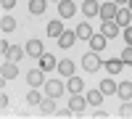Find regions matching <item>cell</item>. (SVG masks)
<instances>
[{"label":"cell","mask_w":132,"mask_h":119,"mask_svg":"<svg viewBox=\"0 0 132 119\" xmlns=\"http://www.w3.org/2000/svg\"><path fill=\"white\" fill-rule=\"evenodd\" d=\"M82 66H85L87 72H90V74H93V72H98V69H101V66H103V61H101V58H98V53L93 50V53H85V56H82Z\"/></svg>","instance_id":"obj_1"},{"label":"cell","mask_w":132,"mask_h":119,"mask_svg":"<svg viewBox=\"0 0 132 119\" xmlns=\"http://www.w3.org/2000/svg\"><path fill=\"white\" fill-rule=\"evenodd\" d=\"M16 77H19V66H16V61H8V58H5L3 69H0V80H3V85H5V80H16Z\"/></svg>","instance_id":"obj_2"},{"label":"cell","mask_w":132,"mask_h":119,"mask_svg":"<svg viewBox=\"0 0 132 119\" xmlns=\"http://www.w3.org/2000/svg\"><path fill=\"white\" fill-rule=\"evenodd\" d=\"M116 11H119V8H116V3H114V0H108V3H103V5H101L98 16H101L103 21H114V19H116Z\"/></svg>","instance_id":"obj_3"},{"label":"cell","mask_w":132,"mask_h":119,"mask_svg":"<svg viewBox=\"0 0 132 119\" xmlns=\"http://www.w3.org/2000/svg\"><path fill=\"white\" fill-rule=\"evenodd\" d=\"M74 13H77V5L71 0H58V16L61 19H71Z\"/></svg>","instance_id":"obj_4"},{"label":"cell","mask_w":132,"mask_h":119,"mask_svg":"<svg viewBox=\"0 0 132 119\" xmlns=\"http://www.w3.org/2000/svg\"><path fill=\"white\" fill-rule=\"evenodd\" d=\"M27 82L32 85V88L45 85V72H42V69H32V72H27Z\"/></svg>","instance_id":"obj_5"},{"label":"cell","mask_w":132,"mask_h":119,"mask_svg":"<svg viewBox=\"0 0 132 119\" xmlns=\"http://www.w3.org/2000/svg\"><path fill=\"white\" fill-rule=\"evenodd\" d=\"M85 106H87V98H82L79 93H74L71 98H69V109H71L74 114H82V111H85Z\"/></svg>","instance_id":"obj_6"},{"label":"cell","mask_w":132,"mask_h":119,"mask_svg":"<svg viewBox=\"0 0 132 119\" xmlns=\"http://www.w3.org/2000/svg\"><path fill=\"white\" fill-rule=\"evenodd\" d=\"M45 93L50 95V98L63 95V82H58V80H48V82H45Z\"/></svg>","instance_id":"obj_7"},{"label":"cell","mask_w":132,"mask_h":119,"mask_svg":"<svg viewBox=\"0 0 132 119\" xmlns=\"http://www.w3.org/2000/svg\"><path fill=\"white\" fill-rule=\"evenodd\" d=\"M98 11H101V3H98V0H85V3H82V13H85L87 19L98 16Z\"/></svg>","instance_id":"obj_8"},{"label":"cell","mask_w":132,"mask_h":119,"mask_svg":"<svg viewBox=\"0 0 132 119\" xmlns=\"http://www.w3.org/2000/svg\"><path fill=\"white\" fill-rule=\"evenodd\" d=\"M103 66H106V72L114 77V74H119V72L124 69V61H122V58H108V61H103Z\"/></svg>","instance_id":"obj_9"},{"label":"cell","mask_w":132,"mask_h":119,"mask_svg":"<svg viewBox=\"0 0 132 119\" xmlns=\"http://www.w3.org/2000/svg\"><path fill=\"white\" fill-rule=\"evenodd\" d=\"M40 111L45 114V116H53L58 109H56V98H50V95H45L42 98V103H40Z\"/></svg>","instance_id":"obj_10"},{"label":"cell","mask_w":132,"mask_h":119,"mask_svg":"<svg viewBox=\"0 0 132 119\" xmlns=\"http://www.w3.org/2000/svg\"><path fill=\"white\" fill-rule=\"evenodd\" d=\"M101 35H103V37H108V40H114V37L119 35V24H116V21H103Z\"/></svg>","instance_id":"obj_11"},{"label":"cell","mask_w":132,"mask_h":119,"mask_svg":"<svg viewBox=\"0 0 132 119\" xmlns=\"http://www.w3.org/2000/svg\"><path fill=\"white\" fill-rule=\"evenodd\" d=\"M37 61H40V69H42V72H50V69H56V66H58V61L53 58L50 53H42Z\"/></svg>","instance_id":"obj_12"},{"label":"cell","mask_w":132,"mask_h":119,"mask_svg":"<svg viewBox=\"0 0 132 119\" xmlns=\"http://www.w3.org/2000/svg\"><path fill=\"white\" fill-rule=\"evenodd\" d=\"M42 53H45V48H42V42H40V40H29V42H27V56L40 58Z\"/></svg>","instance_id":"obj_13"},{"label":"cell","mask_w":132,"mask_h":119,"mask_svg":"<svg viewBox=\"0 0 132 119\" xmlns=\"http://www.w3.org/2000/svg\"><path fill=\"white\" fill-rule=\"evenodd\" d=\"M114 21H116L119 27H129V21H132V11H129V8H119Z\"/></svg>","instance_id":"obj_14"},{"label":"cell","mask_w":132,"mask_h":119,"mask_svg":"<svg viewBox=\"0 0 132 119\" xmlns=\"http://www.w3.org/2000/svg\"><path fill=\"white\" fill-rule=\"evenodd\" d=\"M77 40H79V37H77V32H66V29H63V35L58 37V45H61V48H71Z\"/></svg>","instance_id":"obj_15"},{"label":"cell","mask_w":132,"mask_h":119,"mask_svg":"<svg viewBox=\"0 0 132 119\" xmlns=\"http://www.w3.org/2000/svg\"><path fill=\"white\" fill-rule=\"evenodd\" d=\"M45 8H48V0H29V13L32 16L45 13Z\"/></svg>","instance_id":"obj_16"},{"label":"cell","mask_w":132,"mask_h":119,"mask_svg":"<svg viewBox=\"0 0 132 119\" xmlns=\"http://www.w3.org/2000/svg\"><path fill=\"white\" fill-rule=\"evenodd\" d=\"M106 45H108V37H103V35H93V37H90V48H93L95 53H101Z\"/></svg>","instance_id":"obj_17"},{"label":"cell","mask_w":132,"mask_h":119,"mask_svg":"<svg viewBox=\"0 0 132 119\" xmlns=\"http://www.w3.org/2000/svg\"><path fill=\"white\" fill-rule=\"evenodd\" d=\"M85 98H87V106H101L103 103V93H101V88H98V90H90Z\"/></svg>","instance_id":"obj_18"},{"label":"cell","mask_w":132,"mask_h":119,"mask_svg":"<svg viewBox=\"0 0 132 119\" xmlns=\"http://www.w3.org/2000/svg\"><path fill=\"white\" fill-rule=\"evenodd\" d=\"M116 93H119V98H122V101H129V98H132V82H119Z\"/></svg>","instance_id":"obj_19"},{"label":"cell","mask_w":132,"mask_h":119,"mask_svg":"<svg viewBox=\"0 0 132 119\" xmlns=\"http://www.w3.org/2000/svg\"><path fill=\"white\" fill-rule=\"evenodd\" d=\"M0 29H3V35L13 32V29H16V19H13V16H3V19H0Z\"/></svg>","instance_id":"obj_20"},{"label":"cell","mask_w":132,"mask_h":119,"mask_svg":"<svg viewBox=\"0 0 132 119\" xmlns=\"http://www.w3.org/2000/svg\"><path fill=\"white\" fill-rule=\"evenodd\" d=\"M77 37H79V40H90L93 37V27L87 24V21H82V24L77 27Z\"/></svg>","instance_id":"obj_21"},{"label":"cell","mask_w":132,"mask_h":119,"mask_svg":"<svg viewBox=\"0 0 132 119\" xmlns=\"http://www.w3.org/2000/svg\"><path fill=\"white\" fill-rule=\"evenodd\" d=\"M116 88H119V85H116V82H114L111 77L101 82V93H103V95H114V93H116Z\"/></svg>","instance_id":"obj_22"},{"label":"cell","mask_w":132,"mask_h":119,"mask_svg":"<svg viewBox=\"0 0 132 119\" xmlns=\"http://www.w3.org/2000/svg\"><path fill=\"white\" fill-rule=\"evenodd\" d=\"M48 35L50 37H61L63 35V24L61 21H48Z\"/></svg>","instance_id":"obj_23"},{"label":"cell","mask_w":132,"mask_h":119,"mask_svg":"<svg viewBox=\"0 0 132 119\" xmlns=\"http://www.w3.org/2000/svg\"><path fill=\"white\" fill-rule=\"evenodd\" d=\"M58 72L63 74V77H71V74H74V64H71L69 58H63V61H58Z\"/></svg>","instance_id":"obj_24"},{"label":"cell","mask_w":132,"mask_h":119,"mask_svg":"<svg viewBox=\"0 0 132 119\" xmlns=\"http://www.w3.org/2000/svg\"><path fill=\"white\" fill-rule=\"evenodd\" d=\"M82 88H85V82L71 74V77H69V93H71V95H74V93H82Z\"/></svg>","instance_id":"obj_25"},{"label":"cell","mask_w":132,"mask_h":119,"mask_svg":"<svg viewBox=\"0 0 132 119\" xmlns=\"http://www.w3.org/2000/svg\"><path fill=\"white\" fill-rule=\"evenodd\" d=\"M8 61H21L24 58V48H19V45H11V50H8V56H5Z\"/></svg>","instance_id":"obj_26"},{"label":"cell","mask_w":132,"mask_h":119,"mask_svg":"<svg viewBox=\"0 0 132 119\" xmlns=\"http://www.w3.org/2000/svg\"><path fill=\"white\" fill-rule=\"evenodd\" d=\"M27 103H29V106H40V103H42V95H40L37 90H32V93H27Z\"/></svg>","instance_id":"obj_27"},{"label":"cell","mask_w":132,"mask_h":119,"mask_svg":"<svg viewBox=\"0 0 132 119\" xmlns=\"http://www.w3.org/2000/svg\"><path fill=\"white\" fill-rule=\"evenodd\" d=\"M119 116H122V119H132V103L129 101H124V106L119 109Z\"/></svg>","instance_id":"obj_28"},{"label":"cell","mask_w":132,"mask_h":119,"mask_svg":"<svg viewBox=\"0 0 132 119\" xmlns=\"http://www.w3.org/2000/svg\"><path fill=\"white\" fill-rule=\"evenodd\" d=\"M119 58H122L124 64H132V45H127V48L122 50V56H119Z\"/></svg>","instance_id":"obj_29"},{"label":"cell","mask_w":132,"mask_h":119,"mask_svg":"<svg viewBox=\"0 0 132 119\" xmlns=\"http://www.w3.org/2000/svg\"><path fill=\"white\" fill-rule=\"evenodd\" d=\"M71 114H74L71 109H61V111H56V116H61V119H69Z\"/></svg>","instance_id":"obj_30"},{"label":"cell","mask_w":132,"mask_h":119,"mask_svg":"<svg viewBox=\"0 0 132 119\" xmlns=\"http://www.w3.org/2000/svg\"><path fill=\"white\" fill-rule=\"evenodd\" d=\"M0 5H3V11H11L16 5V0H0Z\"/></svg>","instance_id":"obj_31"},{"label":"cell","mask_w":132,"mask_h":119,"mask_svg":"<svg viewBox=\"0 0 132 119\" xmlns=\"http://www.w3.org/2000/svg\"><path fill=\"white\" fill-rule=\"evenodd\" d=\"M8 50H11V45H8V42H5V37H3V42H0V53H3V58L8 56Z\"/></svg>","instance_id":"obj_32"},{"label":"cell","mask_w":132,"mask_h":119,"mask_svg":"<svg viewBox=\"0 0 132 119\" xmlns=\"http://www.w3.org/2000/svg\"><path fill=\"white\" fill-rule=\"evenodd\" d=\"M124 40L132 45V27H127V29H124Z\"/></svg>","instance_id":"obj_33"},{"label":"cell","mask_w":132,"mask_h":119,"mask_svg":"<svg viewBox=\"0 0 132 119\" xmlns=\"http://www.w3.org/2000/svg\"><path fill=\"white\" fill-rule=\"evenodd\" d=\"M8 103H11V101H8V95L3 93V95H0V106H3V109H5V106H8Z\"/></svg>","instance_id":"obj_34"},{"label":"cell","mask_w":132,"mask_h":119,"mask_svg":"<svg viewBox=\"0 0 132 119\" xmlns=\"http://www.w3.org/2000/svg\"><path fill=\"white\" fill-rule=\"evenodd\" d=\"M93 116H95V119H106V116H108V114H106V111H101V109H98V111H95V114H93Z\"/></svg>","instance_id":"obj_35"},{"label":"cell","mask_w":132,"mask_h":119,"mask_svg":"<svg viewBox=\"0 0 132 119\" xmlns=\"http://www.w3.org/2000/svg\"><path fill=\"white\" fill-rule=\"evenodd\" d=\"M114 3H129V0H114Z\"/></svg>","instance_id":"obj_36"},{"label":"cell","mask_w":132,"mask_h":119,"mask_svg":"<svg viewBox=\"0 0 132 119\" xmlns=\"http://www.w3.org/2000/svg\"><path fill=\"white\" fill-rule=\"evenodd\" d=\"M129 11H132V0H129Z\"/></svg>","instance_id":"obj_37"}]
</instances>
